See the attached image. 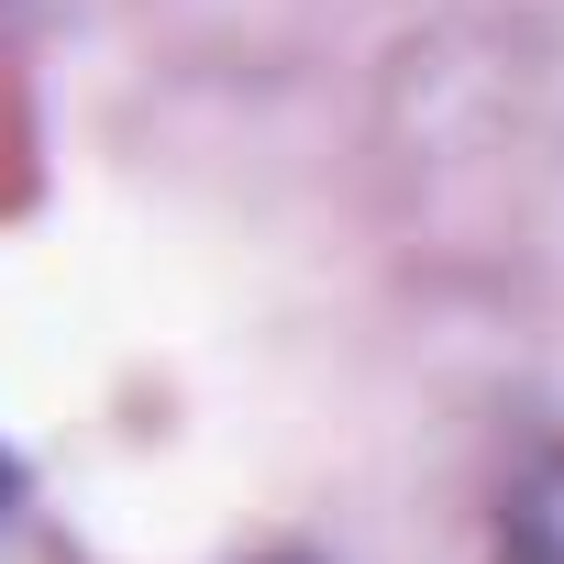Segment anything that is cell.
<instances>
[{
  "instance_id": "obj_1",
  "label": "cell",
  "mask_w": 564,
  "mask_h": 564,
  "mask_svg": "<svg viewBox=\"0 0 564 564\" xmlns=\"http://www.w3.org/2000/svg\"><path fill=\"white\" fill-rule=\"evenodd\" d=\"M498 564H564V443H542L498 498Z\"/></svg>"
},
{
  "instance_id": "obj_2",
  "label": "cell",
  "mask_w": 564,
  "mask_h": 564,
  "mask_svg": "<svg viewBox=\"0 0 564 564\" xmlns=\"http://www.w3.org/2000/svg\"><path fill=\"white\" fill-rule=\"evenodd\" d=\"M0 509H12V465H0Z\"/></svg>"
}]
</instances>
